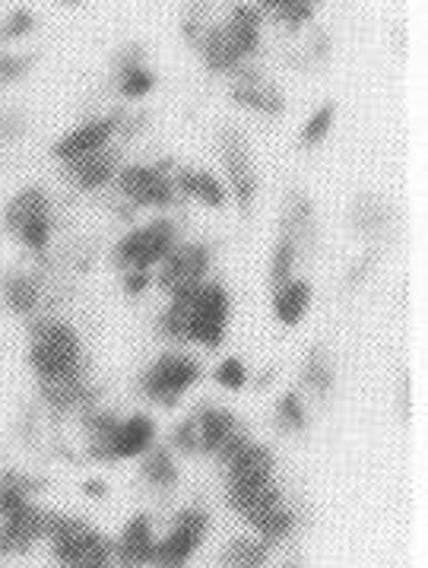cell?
<instances>
[{"instance_id": "9", "label": "cell", "mask_w": 428, "mask_h": 568, "mask_svg": "<svg viewBox=\"0 0 428 568\" xmlns=\"http://www.w3.org/2000/svg\"><path fill=\"white\" fill-rule=\"evenodd\" d=\"M153 448H156V423L146 413H134L128 419H118L112 433L99 445L86 448V455L102 464H114V460H136Z\"/></svg>"}, {"instance_id": "31", "label": "cell", "mask_w": 428, "mask_h": 568, "mask_svg": "<svg viewBox=\"0 0 428 568\" xmlns=\"http://www.w3.org/2000/svg\"><path fill=\"white\" fill-rule=\"evenodd\" d=\"M283 235L293 239L295 245L315 239V206L305 194H293L283 210Z\"/></svg>"}, {"instance_id": "28", "label": "cell", "mask_w": 428, "mask_h": 568, "mask_svg": "<svg viewBox=\"0 0 428 568\" xmlns=\"http://www.w3.org/2000/svg\"><path fill=\"white\" fill-rule=\"evenodd\" d=\"M223 566L226 568H267L271 566V546L261 537H232L223 549Z\"/></svg>"}, {"instance_id": "15", "label": "cell", "mask_w": 428, "mask_h": 568, "mask_svg": "<svg viewBox=\"0 0 428 568\" xmlns=\"http://www.w3.org/2000/svg\"><path fill=\"white\" fill-rule=\"evenodd\" d=\"M276 479V455L267 445L248 442L226 464V486H261Z\"/></svg>"}, {"instance_id": "37", "label": "cell", "mask_w": 428, "mask_h": 568, "mask_svg": "<svg viewBox=\"0 0 428 568\" xmlns=\"http://www.w3.org/2000/svg\"><path fill=\"white\" fill-rule=\"evenodd\" d=\"M317 3L320 0H286V3H279L273 13H276V20L286 26V29H298V26H305L312 17H315Z\"/></svg>"}, {"instance_id": "16", "label": "cell", "mask_w": 428, "mask_h": 568, "mask_svg": "<svg viewBox=\"0 0 428 568\" xmlns=\"http://www.w3.org/2000/svg\"><path fill=\"white\" fill-rule=\"evenodd\" d=\"M226 499L232 505V511L251 527L257 518H264L271 508L283 505L286 496H283V486L273 479V483H261V486H226Z\"/></svg>"}, {"instance_id": "39", "label": "cell", "mask_w": 428, "mask_h": 568, "mask_svg": "<svg viewBox=\"0 0 428 568\" xmlns=\"http://www.w3.org/2000/svg\"><path fill=\"white\" fill-rule=\"evenodd\" d=\"M172 445H175V452L181 455H194V452H201L197 448V423H194V416L191 419H184L175 435H172Z\"/></svg>"}, {"instance_id": "17", "label": "cell", "mask_w": 428, "mask_h": 568, "mask_svg": "<svg viewBox=\"0 0 428 568\" xmlns=\"http://www.w3.org/2000/svg\"><path fill=\"white\" fill-rule=\"evenodd\" d=\"M118 162H121L118 150L105 146V150L90 153V156H83V160L64 162V172H68V179L77 184L80 191H99V187L112 184L114 175L121 172Z\"/></svg>"}, {"instance_id": "5", "label": "cell", "mask_w": 428, "mask_h": 568, "mask_svg": "<svg viewBox=\"0 0 428 568\" xmlns=\"http://www.w3.org/2000/svg\"><path fill=\"white\" fill-rule=\"evenodd\" d=\"M206 537H210V511L197 505L181 508L169 524V530L156 537L150 568H187L206 544Z\"/></svg>"}, {"instance_id": "12", "label": "cell", "mask_w": 428, "mask_h": 568, "mask_svg": "<svg viewBox=\"0 0 428 568\" xmlns=\"http://www.w3.org/2000/svg\"><path fill=\"white\" fill-rule=\"evenodd\" d=\"M156 524L146 511H136L128 524L112 537L114 566L118 568H150L153 549H156Z\"/></svg>"}, {"instance_id": "7", "label": "cell", "mask_w": 428, "mask_h": 568, "mask_svg": "<svg viewBox=\"0 0 428 568\" xmlns=\"http://www.w3.org/2000/svg\"><path fill=\"white\" fill-rule=\"evenodd\" d=\"M201 378V363L184 356V353H162L153 365L140 375V390L159 404V407L172 409L179 407L181 397L187 394V387Z\"/></svg>"}, {"instance_id": "25", "label": "cell", "mask_w": 428, "mask_h": 568, "mask_svg": "<svg viewBox=\"0 0 428 568\" xmlns=\"http://www.w3.org/2000/svg\"><path fill=\"white\" fill-rule=\"evenodd\" d=\"M39 489H42V483L35 477H29V474H23V470H3L0 474V521L7 515H13L17 508L35 501Z\"/></svg>"}, {"instance_id": "30", "label": "cell", "mask_w": 428, "mask_h": 568, "mask_svg": "<svg viewBox=\"0 0 428 568\" xmlns=\"http://www.w3.org/2000/svg\"><path fill=\"white\" fill-rule=\"evenodd\" d=\"M349 220H353V226H356L359 235H378V232L390 226L394 213H390V206L384 204L378 194H359L356 204H353Z\"/></svg>"}, {"instance_id": "36", "label": "cell", "mask_w": 428, "mask_h": 568, "mask_svg": "<svg viewBox=\"0 0 428 568\" xmlns=\"http://www.w3.org/2000/svg\"><path fill=\"white\" fill-rule=\"evenodd\" d=\"M276 426L283 433H302L308 426V413L298 394H286L279 404H276Z\"/></svg>"}, {"instance_id": "22", "label": "cell", "mask_w": 428, "mask_h": 568, "mask_svg": "<svg viewBox=\"0 0 428 568\" xmlns=\"http://www.w3.org/2000/svg\"><path fill=\"white\" fill-rule=\"evenodd\" d=\"M223 29H226L228 42L235 48V54L245 61L251 51L257 48V42H261V10H254L248 3H238V7L232 10V17L223 23Z\"/></svg>"}, {"instance_id": "42", "label": "cell", "mask_w": 428, "mask_h": 568, "mask_svg": "<svg viewBox=\"0 0 428 568\" xmlns=\"http://www.w3.org/2000/svg\"><path fill=\"white\" fill-rule=\"evenodd\" d=\"M279 3H286V0H264V7H271V10H276Z\"/></svg>"}, {"instance_id": "11", "label": "cell", "mask_w": 428, "mask_h": 568, "mask_svg": "<svg viewBox=\"0 0 428 568\" xmlns=\"http://www.w3.org/2000/svg\"><path fill=\"white\" fill-rule=\"evenodd\" d=\"M114 187L131 206L165 210V206L175 204V182L153 165H124L114 175Z\"/></svg>"}, {"instance_id": "23", "label": "cell", "mask_w": 428, "mask_h": 568, "mask_svg": "<svg viewBox=\"0 0 428 568\" xmlns=\"http://www.w3.org/2000/svg\"><path fill=\"white\" fill-rule=\"evenodd\" d=\"M140 477L150 489L156 493H172L179 486V464H175V455L169 448H153L146 455L140 457Z\"/></svg>"}, {"instance_id": "35", "label": "cell", "mask_w": 428, "mask_h": 568, "mask_svg": "<svg viewBox=\"0 0 428 568\" xmlns=\"http://www.w3.org/2000/svg\"><path fill=\"white\" fill-rule=\"evenodd\" d=\"M334 118H337V102H324V105L308 118V124H305V131H302V146H305V150L317 146L324 136L330 134Z\"/></svg>"}, {"instance_id": "20", "label": "cell", "mask_w": 428, "mask_h": 568, "mask_svg": "<svg viewBox=\"0 0 428 568\" xmlns=\"http://www.w3.org/2000/svg\"><path fill=\"white\" fill-rule=\"evenodd\" d=\"M114 70H118V87L128 99H140L156 87V77L143 68V48L131 45L124 48L118 58H114Z\"/></svg>"}, {"instance_id": "27", "label": "cell", "mask_w": 428, "mask_h": 568, "mask_svg": "<svg viewBox=\"0 0 428 568\" xmlns=\"http://www.w3.org/2000/svg\"><path fill=\"white\" fill-rule=\"evenodd\" d=\"M251 530H254V537H261L273 549L276 544H286L295 530H298V511L283 501V505L271 508L264 518H257V521L251 524Z\"/></svg>"}, {"instance_id": "29", "label": "cell", "mask_w": 428, "mask_h": 568, "mask_svg": "<svg viewBox=\"0 0 428 568\" xmlns=\"http://www.w3.org/2000/svg\"><path fill=\"white\" fill-rule=\"evenodd\" d=\"M201 54H203V61H206V68L213 70V73H232V70L242 64V58L235 54V48H232V42H228L223 23H216L206 29Z\"/></svg>"}, {"instance_id": "40", "label": "cell", "mask_w": 428, "mask_h": 568, "mask_svg": "<svg viewBox=\"0 0 428 568\" xmlns=\"http://www.w3.org/2000/svg\"><path fill=\"white\" fill-rule=\"evenodd\" d=\"M29 29H32V17H29L26 10H13V17L0 26V42H3V39H20Z\"/></svg>"}, {"instance_id": "32", "label": "cell", "mask_w": 428, "mask_h": 568, "mask_svg": "<svg viewBox=\"0 0 428 568\" xmlns=\"http://www.w3.org/2000/svg\"><path fill=\"white\" fill-rule=\"evenodd\" d=\"M302 382L305 387L315 394V397H330V390L337 385V372H334V363H330V356H327V349L324 346H315L312 353H308V359H305V372H302Z\"/></svg>"}, {"instance_id": "8", "label": "cell", "mask_w": 428, "mask_h": 568, "mask_svg": "<svg viewBox=\"0 0 428 568\" xmlns=\"http://www.w3.org/2000/svg\"><path fill=\"white\" fill-rule=\"evenodd\" d=\"M54 518H58V508L42 505L39 499L17 508L13 515H7L0 521V556L3 559H23L32 549H39L48 540Z\"/></svg>"}, {"instance_id": "38", "label": "cell", "mask_w": 428, "mask_h": 568, "mask_svg": "<svg viewBox=\"0 0 428 568\" xmlns=\"http://www.w3.org/2000/svg\"><path fill=\"white\" fill-rule=\"evenodd\" d=\"M216 382L228 390H242L248 382V368L242 359H226V363L216 368Z\"/></svg>"}, {"instance_id": "44", "label": "cell", "mask_w": 428, "mask_h": 568, "mask_svg": "<svg viewBox=\"0 0 428 568\" xmlns=\"http://www.w3.org/2000/svg\"><path fill=\"white\" fill-rule=\"evenodd\" d=\"M68 3H80V0H68Z\"/></svg>"}, {"instance_id": "2", "label": "cell", "mask_w": 428, "mask_h": 568, "mask_svg": "<svg viewBox=\"0 0 428 568\" xmlns=\"http://www.w3.org/2000/svg\"><path fill=\"white\" fill-rule=\"evenodd\" d=\"M26 359L35 375V385L64 382L86 375V353L83 337L70 321L58 315H35L29 318V346Z\"/></svg>"}, {"instance_id": "19", "label": "cell", "mask_w": 428, "mask_h": 568, "mask_svg": "<svg viewBox=\"0 0 428 568\" xmlns=\"http://www.w3.org/2000/svg\"><path fill=\"white\" fill-rule=\"evenodd\" d=\"M312 283L308 280H289V283H283L279 290H273V315L279 324H286V327H295V324H302L305 315H308V308H312Z\"/></svg>"}, {"instance_id": "4", "label": "cell", "mask_w": 428, "mask_h": 568, "mask_svg": "<svg viewBox=\"0 0 428 568\" xmlns=\"http://www.w3.org/2000/svg\"><path fill=\"white\" fill-rule=\"evenodd\" d=\"M3 229L32 254H45L54 235V206L45 187L26 184L3 206Z\"/></svg>"}, {"instance_id": "1", "label": "cell", "mask_w": 428, "mask_h": 568, "mask_svg": "<svg viewBox=\"0 0 428 568\" xmlns=\"http://www.w3.org/2000/svg\"><path fill=\"white\" fill-rule=\"evenodd\" d=\"M228 293L220 283H201L191 293L169 298V308L159 318V331L179 343H201L216 349L226 337Z\"/></svg>"}, {"instance_id": "24", "label": "cell", "mask_w": 428, "mask_h": 568, "mask_svg": "<svg viewBox=\"0 0 428 568\" xmlns=\"http://www.w3.org/2000/svg\"><path fill=\"white\" fill-rule=\"evenodd\" d=\"M175 187H179L181 194H187V197L201 201L203 206H210V210H223L228 201L226 187L216 182V175L201 172V169H181Z\"/></svg>"}, {"instance_id": "33", "label": "cell", "mask_w": 428, "mask_h": 568, "mask_svg": "<svg viewBox=\"0 0 428 568\" xmlns=\"http://www.w3.org/2000/svg\"><path fill=\"white\" fill-rule=\"evenodd\" d=\"M295 261H298V245H295L293 239L279 235V242H276V248H273V261H271L273 290H279L283 283H289V280H293Z\"/></svg>"}, {"instance_id": "18", "label": "cell", "mask_w": 428, "mask_h": 568, "mask_svg": "<svg viewBox=\"0 0 428 568\" xmlns=\"http://www.w3.org/2000/svg\"><path fill=\"white\" fill-rule=\"evenodd\" d=\"M0 296H3V305L17 315H26V318H35L42 315V298H45V286L39 276L32 273H10L0 286Z\"/></svg>"}, {"instance_id": "43", "label": "cell", "mask_w": 428, "mask_h": 568, "mask_svg": "<svg viewBox=\"0 0 428 568\" xmlns=\"http://www.w3.org/2000/svg\"><path fill=\"white\" fill-rule=\"evenodd\" d=\"M283 568H302V566H298L295 559H289V562H286V566H283Z\"/></svg>"}, {"instance_id": "14", "label": "cell", "mask_w": 428, "mask_h": 568, "mask_svg": "<svg viewBox=\"0 0 428 568\" xmlns=\"http://www.w3.org/2000/svg\"><path fill=\"white\" fill-rule=\"evenodd\" d=\"M223 160H226V172H228V184L235 191V201L242 206L254 204L257 197V175H254V162H251V150L245 143V136L238 131H226L223 140Z\"/></svg>"}, {"instance_id": "13", "label": "cell", "mask_w": 428, "mask_h": 568, "mask_svg": "<svg viewBox=\"0 0 428 568\" xmlns=\"http://www.w3.org/2000/svg\"><path fill=\"white\" fill-rule=\"evenodd\" d=\"M121 128V114H109V118H92L86 124L73 128L70 134H64L58 143H54V160L61 162H73L90 156V153H99L105 146H112V136L118 134Z\"/></svg>"}, {"instance_id": "41", "label": "cell", "mask_w": 428, "mask_h": 568, "mask_svg": "<svg viewBox=\"0 0 428 568\" xmlns=\"http://www.w3.org/2000/svg\"><path fill=\"white\" fill-rule=\"evenodd\" d=\"M124 286H128L131 296L143 293V290L150 286V271H128L124 273Z\"/></svg>"}, {"instance_id": "6", "label": "cell", "mask_w": 428, "mask_h": 568, "mask_svg": "<svg viewBox=\"0 0 428 568\" xmlns=\"http://www.w3.org/2000/svg\"><path fill=\"white\" fill-rule=\"evenodd\" d=\"M179 245V229L172 220H153L146 226L131 229L112 251V261L118 271H153L159 267L169 251Z\"/></svg>"}, {"instance_id": "34", "label": "cell", "mask_w": 428, "mask_h": 568, "mask_svg": "<svg viewBox=\"0 0 428 568\" xmlns=\"http://www.w3.org/2000/svg\"><path fill=\"white\" fill-rule=\"evenodd\" d=\"M210 26H213L210 23V0H191L187 13H184V39H187V45L201 48Z\"/></svg>"}, {"instance_id": "21", "label": "cell", "mask_w": 428, "mask_h": 568, "mask_svg": "<svg viewBox=\"0 0 428 568\" xmlns=\"http://www.w3.org/2000/svg\"><path fill=\"white\" fill-rule=\"evenodd\" d=\"M194 423H197V448L203 455H216L228 435L238 429L235 413L226 407L201 409V416H194Z\"/></svg>"}, {"instance_id": "10", "label": "cell", "mask_w": 428, "mask_h": 568, "mask_svg": "<svg viewBox=\"0 0 428 568\" xmlns=\"http://www.w3.org/2000/svg\"><path fill=\"white\" fill-rule=\"evenodd\" d=\"M206 271H210V248L201 242H187L169 251V257L159 264L156 283L162 286V293L172 298L206 283Z\"/></svg>"}, {"instance_id": "3", "label": "cell", "mask_w": 428, "mask_h": 568, "mask_svg": "<svg viewBox=\"0 0 428 568\" xmlns=\"http://www.w3.org/2000/svg\"><path fill=\"white\" fill-rule=\"evenodd\" d=\"M45 546L54 568H118L112 537L70 511H58Z\"/></svg>"}, {"instance_id": "26", "label": "cell", "mask_w": 428, "mask_h": 568, "mask_svg": "<svg viewBox=\"0 0 428 568\" xmlns=\"http://www.w3.org/2000/svg\"><path fill=\"white\" fill-rule=\"evenodd\" d=\"M232 102L245 105L251 112L261 114H283L286 112V99L283 92L276 90L267 80H257V83H235L232 87Z\"/></svg>"}]
</instances>
